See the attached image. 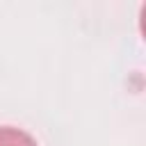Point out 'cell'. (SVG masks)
Returning <instances> with one entry per match:
<instances>
[{
    "label": "cell",
    "instance_id": "1",
    "mask_svg": "<svg viewBox=\"0 0 146 146\" xmlns=\"http://www.w3.org/2000/svg\"><path fill=\"white\" fill-rule=\"evenodd\" d=\"M0 146H36V141L18 128H0Z\"/></svg>",
    "mask_w": 146,
    "mask_h": 146
}]
</instances>
